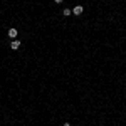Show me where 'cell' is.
<instances>
[{"label":"cell","mask_w":126,"mask_h":126,"mask_svg":"<svg viewBox=\"0 0 126 126\" xmlns=\"http://www.w3.org/2000/svg\"><path fill=\"white\" fill-rule=\"evenodd\" d=\"M64 126H71V125H69V123H66V125H64Z\"/></svg>","instance_id":"cell-6"},{"label":"cell","mask_w":126,"mask_h":126,"mask_svg":"<svg viewBox=\"0 0 126 126\" xmlns=\"http://www.w3.org/2000/svg\"><path fill=\"white\" fill-rule=\"evenodd\" d=\"M19 35V32H17V29H9V37L10 39H14L15 40V37Z\"/></svg>","instance_id":"cell-2"},{"label":"cell","mask_w":126,"mask_h":126,"mask_svg":"<svg viewBox=\"0 0 126 126\" xmlns=\"http://www.w3.org/2000/svg\"><path fill=\"white\" fill-rule=\"evenodd\" d=\"M82 12H84V7H82V5H76V7L72 9V14H74V15H81Z\"/></svg>","instance_id":"cell-1"},{"label":"cell","mask_w":126,"mask_h":126,"mask_svg":"<svg viewBox=\"0 0 126 126\" xmlns=\"http://www.w3.org/2000/svg\"><path fill=\"white\" fill-rule=\"evenodd\" d=\"M54 2H56V3H61V2H62V0H54Z\"/></svg>","instance_id":"cell-5"},{"label":"cell","mask_w":126,"mask_h":126,"mask_svg":"<svg viewBox=\"0 0 126 126\" xmlns=\"http://www.w3.org/2000/svg\"><path fill=\"white\" fill-rule=\"evenodd\" d=\"M62 14H64L66 17H69V15L72 14V10H71V9H64V10H62Z\"/></svg>","instance_id":"cell-4"},{"label":"cell","mask_w":126,"mask_h":126,"mask_svg":"<svg viewBox=\"0 0 126 126\" xmlns=\"http://www.w3.org/2000/svg\"><path fill=\"white\" fill-rule=\"evenodd\" d=\"M20 47V40H12V44H10V49H14V50H17V49Z\"/></svg>","instance_id":"cell-3"}]
</instances>
